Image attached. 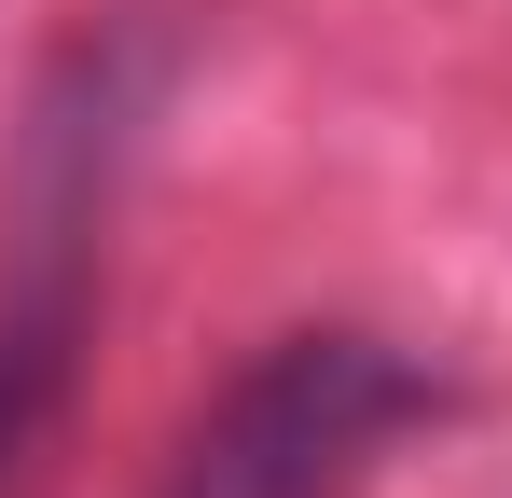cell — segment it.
<instances>
[{
  "label": "cell",
  "mask_w": 512,
  "mask_h": 498,
  "mask_svg": "<svg viewBox=\"0 0 512 498\" xmlns=\"http://www.w3.org/2000/svg\"><path fill=\"white\" fill-rule=\"evenodd\" d=\"M429 415H443V388L388 332H346V319L277 332L250 374L180 429L153 498H360L402 457V429H429Z\"/></svg>",
  "instance_id": "cell-1"
}]
</instances>
